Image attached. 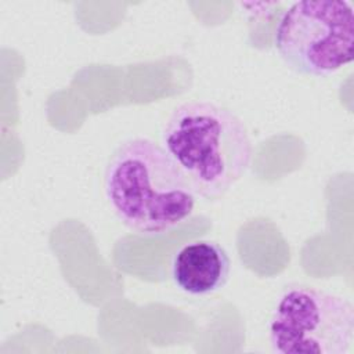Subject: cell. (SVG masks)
Returning <instances> with one entry per match:
<instances>
[{
    "label": "cell",
    "instance_id": "3957f363",
    "mask_svg": "<svg viewBox=\"0 0 354 354\" xmlns=\"http://www.w3.org/2000/svg\"><path fill=\"white\" fill-rule=\"evenodd\" d=\"M354 11L348 1L301 0L281 15L274 47L296 73L326 77L353 61Z\"/></svg>",
    "mask_w": 354,
    "mask_h": 354
},
{
    "label": "cell",
    "instance_id": "277c9868",
    "mask_svg": "<svg viewBox=\"0 0 354 354\" xmlns=\"http://www.w3.org/2000/svg\"><path fill=\"white\" fill-rule=\"evenodd\" d=\"M268 332L277 354H346L354 336V307L342 296L293 286L279 297Z\"/></svg>",
    "mask_w": 354,
    "mask_h": 354
},
{
    "label": "cell",
    "instance_id": "5b68a950",
    "mask_svg": "<svg viewBox=\"0 0 354 354\" xmlns=\"http://www.w3.org/2000/svg\"><path fill=\"white\" fill-rule=\"evenodd\" d=\"M231 259L214 241H192L181 246L171 259L174 285L187 295L206 296L220 290L228 281Z\"/></svg>",
    "mask_w": 354,
    "mask_h": 354
},
{
    "label": "cell",
    "instance_id": "6da1fadb",
    "mask_svg": "<svg viewBox=\"0 0 354 354\" xmlns=\"http://www.w3.org/2000/svg\"><path fill=\"white\" fill-rule=\"evenodd\" d=\"M104 189L116 217L130 231L165 234L195 207V192L162 145L136 137L120 142L109 155Z\"/></svg>",
    "mask_w": 354,
    "mask_h": 354
},
{
    "label": "cell",
    "instance_id": "7a4b0ae2",
    "mask_svg": "<svg viewBox=\"0 0 354 354\" xmlns=\"http://www.w3.org/2000/svg\"><path fill=\"white\" fill-rule=\"evenodd\" d=\"M162 147L205 201L223 198L246 174L253 155L242 119L209 101L174 108L163 127Z\"/></svg>",
    "mask_w": 354,
    "mask_h": 354
}]
</instances>
